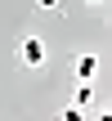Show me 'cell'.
Wrapping results in <instances>:
<instances>
[{
    "label": "cell",
    "mask_w": 112,
    "mask_h": 121,
    "mask_svg": "<svg viewBox=\"0 0 112 121\" xmlns=\"http://www.w3.org/2000/svg\"><path fill=\"white\" fill-rule=\"evenodd\" d=\"M45 58H49V49H45L40 36H22V40H18V67L36 72V67H45Z\"/></svg>",
    "instance_id": "obj_1"
},
{
    "label": "cell",
    "mask_w": 112,
    "mask_h": 121,
    "mask_svg": "<svg viewBox=\"0 0 112 121\" xmlns=\"http://www.w3.org/2000/svg\"><path fill=\"white\" fill-rule=\"evenodd\" d=\"M94 67H99V54H94V49H85V54H76V58H72V72H76L81 81H90V76H94Z\"/></svg>",
    "instance_id": "obj_2"
},
{
    "label": "cell",
    "mask_w": 112,
    "mask_h": 121,
    "mask_svg": "<svg viewBox=\"0 0 112 121\" xmlns=\"http://www.w3.org/2000/svg\"><path fill=\"white\" fill-rule=\"evenodd\" d=\"M72 103H76V108H85V103H94V85H90V81H81V85L72 90Z\"/></svg>",
    "instance_id": "obj_3"
},
{
    "label": "cell",
    "mask_w": 112,
    "mask_h": 121,
    "mask_svg": "<svg viewBox=\"0 0 112 121\" xmlns=\"http://www.w3.org/2000/svg\"><path fill=\"white\" fill-rule=\"evenodd\" d=\"M58 121H85V112H81V108H76V103H67V108H63V112H58Z\"/></svg>",
    "instance_id": "obj_4"
},
{
    "label": "cell",
    "mask_w": 112,
    "mask_h": 121,
    "mask_svg": "<svg viewBox=\"0 0 112 121\" xmlns=\"http://www.w3.org/2000/svg\"><path fill=\"white\" fill-rule=\"evenodd\" d=\"M63 0H36V9H58Z\"/></svg>",
    "instance_id": "obj_5"
},
{
    "label": "cell",
    "mask_w": 112,
    "mask_h": 121,
    "mask_svg": "<svg viewBox=\"0 0 112 121\" xmlns=\"http://www.w3.org/2000/svg\"><path fill=\"white\" fill-rule=\"evenodd\" d=\"M85 4H90V9H103V4H108V0H85Z\"/></svg>",
    "instance_id": "obj_6"
}]
</instances>
